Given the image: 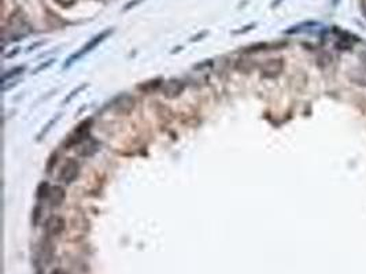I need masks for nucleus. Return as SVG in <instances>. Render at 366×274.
Wrapping results in <instances>:
<instances>
[{"label": "nucleus", "instance_id": "obj_1", "mask_svg": "<svg viewBox=\"0 0 366 274\" xmlns=\"http://www.w3.org/2000/svg\"><path fill=\"white\" fill-rule=\"evenodd\" d=\"M80 174V165L75 159H67L60 168L58 180L63 184H71Z\"/></svg>", "mask_w": 366, "mask_h": 274}, {"label": "nucleus", "instance_id": "obj_2", "mask_svg": "<svg viewBox=\"0 0 366 274\" xmlns=\"http://www.w3.org/2000/svg\"><path fill=\"white\" fill-rule=\"evenodd\" d=\"M284 69L283 59H268L264 65L261 66V73L266 79H274L277 77Z\"/></svg>", "mask_w": 366, "mask_h": 274}, {"label": "nucleus", "instance_id": "obj_3", "mask_svg": "<svg viewBox=\"0 0 366 274\" xmlns=\"http://www.w3.org/2000/svg\"><path fill=\"white\" fill-rule=\"evenodd\" d=\"M66 222L65 219L59 217V215H52L47 219L46 222V233L48 237L59 236L60 233L65 230Z\"/></svg>", "mask_w": 366, "mask_h": 274}, {"label": "nucleus", "instance_id": "obj_4", "mask_svg": "<svg viewBox=\"0 0 366 274\" xmlns=\"http://www.w3.org/2000/svg\"><path fill=\"white\" fill-rule=\"evenodd\" d=\"M182 89H184V85H182L181 81H178V80H170V81H167V83L163 84V96L167 99H174L182 92Z\"/></svg>", "mask_w": 366, "mask_h": 274}, {"label": "nucleus", "instance_id": "obj_5", "mask_svg": "<svg viewBox=\"0 0 366 274\" xmlns=\"http://www.w3.org/2000/svg\"><path fill=\"white\" fill-rule=\"evenodd\" d=\"M65 200V189L60 186H54L48 192V202L52 207H59Z\"/></svg>", "mask_w": 366, "mask_h": 274}, {"label": "nucleus", "instance_id": "obj_6", "mask_svg": "<svg viewBox=\"0 0 366 274\" xmlns=\"http://www.w3.org/2000/svg\"><path fill=\"white\" fill-rule=\"evenodd\" d=\"M108 33H110V32H108V30H106V32H103L102 34H99V36H96V37L93 38V40H91V42H89L88 44H87V46L83 47V50H81V51H80L79 54H76L75 56H71V58H70V59H69V61H70L69 63H71V62H75V59H79V58H81V56H83V55H85L87 52L91 51V50H92L93 47H96L97 44H99V43L103 42V38L106 37V36H107V34H108Z\"/></svg>", "mask_w": 366, "mask_h": 274}, {"label": "nucleus", "instance_id": "obj_7", "mask_svg": "<svg viewBox=\"0 0 366 274\" xmlns=\"http://www.w3.org/2000/svg\"><path fill=\"white\" fill-rule=\"evenodd\" d=\"M151 83H153V81H149L147 84H144V85H139V89H141V91H147V89L151 91V89H155L158 85H159V83H158V84H154V85L151 84Z\"/></svg>", "mask_w": 366, "mask_h": 274}, {"label": "nucleus", "instance_id": "obj_8", "mask_svg": "<svg viewBox=\"0 0 366 274\" xmlns=\"http://www.w3.org/2000/svg\"><path fill=\"white\" fill-rule=\"evenodd\" d=\"M19 70H23V67H17V69H14V70H13V71H17V74H18ZM14 74H15V73H10V74H5V81H7V80H9L10 75H14Z\"/></svg>", "mask_w": 366, "mask_h": 274}, {"label": "nucleus", "instance_id": "obj_9", "mask_svg": "<svg viewBox=\"0 0 366 274\" xmlns=\"http://www.w3.org/2000/svg\"><path fill=\"white\" fill-rule=\"evenodd\" d=\"M50 274H69V273H66L63 269H54Z\"/></svg>", "mask_w": 366, "mask_h": 274}]
</instances>
